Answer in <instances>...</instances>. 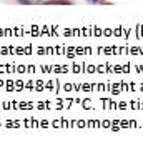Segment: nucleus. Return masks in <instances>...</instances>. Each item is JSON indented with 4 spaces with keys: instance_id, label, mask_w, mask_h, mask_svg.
I'll use <instances>...</instances> for the list:
<instances>
[{
    "instance_id": "obj_1",
    "label": "nucleus",
    "mask_w": 143,
    "mask_h": 148,
    "mask_svg": "<svg viewBox=\"0 0 143 148\" xmlns=\"http://www.w3.org/2000/svg\"><path fill=\"white\" fill-rule=\"evenodd\" d=\"M18 2L23 5H37V3H42L43 0H18Z\"/></svg>"
}]
</instances>
